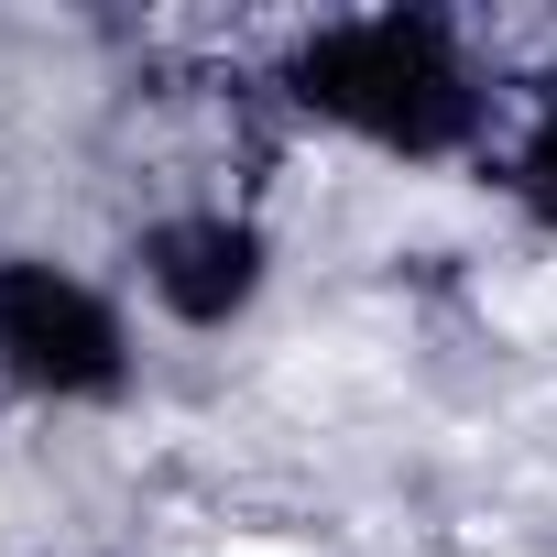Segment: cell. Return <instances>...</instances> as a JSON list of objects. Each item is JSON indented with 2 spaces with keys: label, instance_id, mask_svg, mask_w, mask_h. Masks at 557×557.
Listing matches in <instances>:
<instances>
[{
  "label": "cell",
  "instance_id": "cell-2",
  "mask_svg": "<svg viewBox=\"0 0 557 557\" xmlns=\"http://www.w3.org/2000/svg\"><path fill=\"white\" fill-rule=\"evenodd\" d=\"M0 383L34 405H121L132 394V329L88 273H55L34 251H0Z\"/></svg>",
  "mask_w": 557,
  "mask_h": 557
},
{
  "label": "cell",
  "instance_id": "cell-4",
  "mask_svg": "<svg viewBox=\"0 0 557 557\" xmlns=\"http://www.w3.org/2000/svg\"><path fill=\"white\" fill-rule=\"evenodd\" d=\"M503 186H513V208H524L535 230H557V88L535 99V121H524V143H513Z\"/></svg>",
  "mask_w": 557,
  "mask_h": 557
},
{
  "label": "cell",
  "instance_id": "cell-3",
  "mask_svg": "<svg viewBox=\"0 0 557 557\" xmlns=\"http://www.w3.org/2000/svg\"><path fill=\"white\" fill-rule=\"evenodd\" d=\"M132 273H143V296H153L175 329H230V318H251V296H262L273 240H262V219H240V208H164V219H143Z\"/></svg>",
  "mask_w": 557,
  "mask_h": 557
},
{
  "label": "cell",
  "instance_id": "cell-1",
  "mask_svg": "<svg viewBox=\"0 0 557 557\" xmlns=\"http://www.w3.org/2000/svg\"><path fill=\"white\" fill-rule=\"evenodd\" d=\"M285 110H307L318 132H350L394 164H448L481 143V66L459 55L448 12H350L285 45L273 66Z\"/></svg>",
  "mask_w": 557,
  "mask_h": 557
}]
</instances>
